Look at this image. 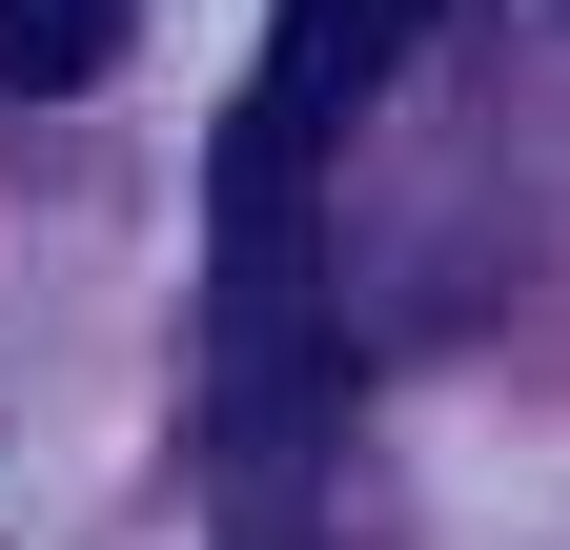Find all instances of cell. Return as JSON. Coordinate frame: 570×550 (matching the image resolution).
<instances>
[{"instance_id": "cell-1", "label": "cell", "mask_w": 570, "mask_h": 550, "mask_svg": "<svg viewBox=\"0 0 570 550\" xmlns=\"http://www.w3.org/2000/svg\"><path fill=\"white\" fill-rule=\"evenodd\" d=\"M428 41V0H285L265 21V82H245V144H225V225H306V164L326 122H367V82Z\"/></svg>"}, {"instance_id": "cell-2", "label": "cell", "mask_w": 570, "mask_h": 550, "mask_svg": "<svg viewBox=\"0 0 570 550\" xmlns=\"http://www.w3.org/2000/svg\"><path fill=\"white\" fill-rule=\"evenodd\" d=\"M122 61V0H0V102H61Z\"/></svg>"}]
</instances>
